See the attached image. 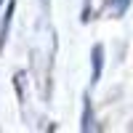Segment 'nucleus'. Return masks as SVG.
<instances>
[{
	"label": "nucleus",
	"mask_w": 133,
	"mask_h": 133,
	"mask_svg": "<svg viewBox=\"0 0 133 133\" xmlns=\"http://www.w3.org/2000/svg\"><path fill=\"white\" fill-rule=\"evenodd\" d=\"M91 66H93L91 85H96L98 80H101V69H104V45H101V43H96V45L91 48Z\"/></svg>",
	"instance_id": "2"
},
{
	"label": "nucleus",
	"mask_w": 133,
	"mask_h": 133,
	"mask_svg": "<svg viewBox=\"0 0 133 133\" xmlns=\"http://www.w3.org/2000/svg\"><path fill=\"white\" fill-rule=\"evenodd\" d=\"M14 14H16V0H8L5 14L0 19V51H5V43H8V35H11V24H14Z\"/></svg>",
	"instance_id": "1"
},
{
	"label": "nucleus",
	"mask_w": 133,
	"mask_h": 133,
	"mask_svg": "<svg viewBox=\"0 0 133 133\" xmlns=\"http://www.w3.org/2000/svg\"><path fill=\"white\" fill-rule=\"evenodd\" d=\"M3 3H5V0H0V8H3Z\"/></svg>",
	"instance_id": "5"
},
{
	"label": "nucleus",
	"mask_w": 133,
	"mask_h": 133,
	"mask_svg": "<svg viewBox=\"0 0 133 133\" xmlns=\"http://www.w3.org/2000/svg\"><path fill=\"white\" fill-rule=\"evenodd\" d=\"M93 107H91V96H83V117H80V130L88 133V130H93Z\"/></svg>",
	"instance_id": "3"
},
{
	"label": "nucleus",
	"mask_w": 133,
	"mask_h": 133,
	"mask_svg": "<svg viewBox=\"0 0 133 133\" xmlns=\"http://www.w3.org/2000/svg\"><path fill=\"white\" fill-rule=\"evenodd\" d=\"M133 0H104V8H107V14L112 16V19H120V16H125V11L130 8Z\"/></svg>",
	"instance_id": "4"
}]
</instances>
